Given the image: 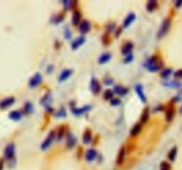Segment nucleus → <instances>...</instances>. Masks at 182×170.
<instances>
[{"instance_id":"nucleus-1","label":"nucleus","mask_w":182,"mask_h":170,"mask_svg":"<svg viewBox=\"0 0 182 170\" xmlns=\"http://www.w3.org/2000/svg\"><path fill=\"white\" fill-rule=\"evenodd\" d=\"M145 68L151 72H156L164 67V61L158 55H153L145 63Z\"/></svg>"},{"instance_id":"nucleus-2","label":"nucleus","mask_w":182,"mask_h":170,"mask_svg":"<svg viewBox=\"0 0 182 170\" xmlns=\"http://www.w3.org/2000/svg\"><path fill=\"white\" fill-rule=\"evenodd\" d=\"M14 155H15V144L14 143H10L6 146L4 150V158L11 161L14 160Z\"/></svg>"},{"instance_id":"nucleus-3","label":"nucleus","mask_w":182,"mask_h":170,"mask_svg":"<svg viewBox=\"0 0 182 170\" xmlns=\"http://www.w3.org/2000/svg\"><path fill=\"white\" fill-rule=\"evenodd\" d=\"M171 23H172L171 19H165V20L163 22L162 25H161L160 29H159V30H158V33H157L158 38H164V37L168 33V31H169V30H170V28H171Z\"/></svg>"},{"instance_id":"nucleus-4","label":"nucleus","mask_w":182,"mask_h":170,"mask_svg":"<svg viewBox=\"0 0 182 170\" xmlns=\"http://www.w3.org/2000/svg\"><path fill=\"white\" fill-rule=\"evenodd\" d=\"M54 137H56V132L54 130H52L41 144L42 151H45V150H47L49 148L51 144H52V141H53V139H54Z\"/></svg>"},{"instance_id":"nucleus-5","label":"nucleus","mask_w":182,"mask_h":170,"mask_svg":"<svg viewBox=\"0 0 182 170\" xmlns=\"http://www.w3.org/2000/svg\"><path fill=\"white\" fill-rule=\"evenodd\" d=\"M52 95H51V93L50 92H47L46 94L44 95V97L41 99L40 101V103L43 104V106L47 110V111H52V107H51V104H52Z\"/></svg>"},{"instance_id":"nucleus-6","label":"nucleus","mask_w":182,"mask_h":170,"mask_svg":"<svg viewBox=\"0 0 182 170\" xmlns=\"http://www.w3.org/2000/svg\"><path fill=\"white\" fill-rule=\"evenodd\" d=\"M42 80H43V78H42L41 74L38 73V72H37L29 79V86L31 87V88H34V87H36V86H37V85H39L42 82Z\"/></svg>"},{"instance_id":"nucleus-7","label":"nucleus","mask_w":182,"mask_h":170,"mask_svg":"<svg viewBox=\"0 0 182 170\" xmlns=\"http://www.w3.org/2000/svg\"><path fill=\"white\" fill-rule=\"evenodd\" d=\"M14 102H15V98L14 96L6 97L0 102V109L1 110H6L9 107H11Z\"/></svg>"},{"instance_id":"nucleus-8","label":"nucleus","mask_w":182,"mask_h":170,"mask_svg":"<svg viewBox=\"0 0 182 170\" xmlns=\"http://www.w3.org/2000/svg\"><path fill=\"white\" fill-rule=\"evenodd\" d=\"M90 89L93 94H99L101 90V85L99 80H97L96 78H91V83H90Z\"/></svg>"},{"instance_id":"nucleus-9","label":"nucleus","mask_w":182,"mask_h":170,"mask_svg":"<svg viewBox=\"0 0 182 170\" xmlns=\"http://www.w3.org/2000/svg\"><path fill=\"white\" fill-rule=\"evenodd\" d=\"M175 111L176 110H175V107L172 103H171L167 106L165 110V119L168 122H171L173 119L174 116H175Z\"/></svg>"},{"instance_id":"nucleus-10","label":"nucleus","mask_w":182,"mask_h":170,"mask_svg":"<svg viewBox=\"0 0 182 170\" xmlns=\"http://www.w3.org/2000/svg\"><path fill=\"white\" fill-rule=\"evenodd\" d=\"M125 155H126V149L124 146H122L118 152V154H117V157H116V164L118 166L122 165L123 163L124 162V160H125Z\"/></svg>"},{"instance_id":"nucleus-11","label":"nucleus","mask_w":182,"mask_h":170,"mask_svg":"<svg viewBox=\"0 0 182 170\" xmlns=\"http://www.w3.org/2000/svg\"><path fill=\"white\" fill-rule=\"evenodd\" d=\"M134 89H135L136 94H138L139 98L141 99V102H147V98H146V94H145V93H144V90H143V86H142L141 84H137V85H135Z\"/></svg>"},{"instance_id":"nucleus-12","label":"nucleus","mask_w":182,"mask_h":170,"mask_svg":"<svg viewBox=\"0 0 182 170\" xmlns=\"http://www.w3.org/2000/svg\"><path fill=\"white\" fill-rule=\"evenodd\" d=\"M91 110V106L90 105H84L81 108H72V113L75 116H81L83 113L87 112Z\"/></svg>"},{"instance_id":"nucleus-13","label":"nucleus","mask_w":182,"mask_h":170,"mask_svg":"<svg viewBox=\"0 0 182 170\" xmlns=\"http://www.w3.org/2000/svg\"><path fill=\"white\" fill-rule=\"evenodd\" d=\"M97 155H98V152L95 149H89L87 150V152H85V155H84V158L87 161L91 162L93 161L96 158H97Z\"/></svg>"},{"instance_id":"nucleus-14","label":"nucleus","mask_w":182,"mask_h":170,"mask_svg":"<svg viewBox=\"0 0 182 170\" xmlns=\"http://www.w3.org/2000/svg\"><path fill=\"white\" fill-rule=\"evenodd\" d=\"M133 49V44L132 42H126L123 45L122 49H121V53L124 56H127L129 54H132V51Z\"/></svg>"},{"instance_id":"nucleus-15","label":"nucleus","mask_w":182,"mask_h":170,"mask_svg":"<svg viewBox=\"0 0 182 170\" xmlns=\"http://www.w3.org/2000/svg\"><path fill=\"white\" fill-rule=\"evenodd\" d=\"M84 42H85V38H84L83 36H80V37L76 38L74 41H72V43H71V47H72L73 50H76V49H78Z\"/></svg>"},{"instance_id":"nucleus-16","label":"nucleus","mask_w":182,"mask_h":170,"mask_svg":"<svg viewBox=\"0 0 182 170\" xmlns=\"http://www.w3.org/2000/svg\"><path fill=\"white\" fill-rule=\"evenodd\" d=\"M91 30V24L87 20H83V22L79 24V31L82 34H86Z\"/></svg>"},{"instance_id":"nucleus-17","label":"nucleus","mask_w":182,"mask_h":170,"mask_svg":"<svg viewBox=\"0 0 182 170\" xmlns=\"http://www.w3.org/2000/svg\"><path fill=\"white\" fill-rule=\"evenodd\" d=\"M72 73H73V70L71 69H66L62 70L61 73L59 76V82H63V81L67 80L69 77L72 75Z\"/></svg>"},{"instance_id":"nucleus-18","label":"nucleus","mask_w":182,"mask_h":170,"mask_svg":"<svg viewBox=\"0 0 182 170\" xmlns=\"http://www.w3.org/2000/svg\"><path fill=\"white\" fill-rule=\"evenodd\" d=\"M76 144V138L72 133H68V136H67V143L66 145L68 149H72L75 145Z\"/></svg>"},{"instance_id":"nucleus-19","label":"nucleus","mask_w":182,"mask_h":170,"mask_svg":"<svg viewBox=\"0 0 182 170\" xmlns=\"http://www.w3.org/2000/svg\"><path fill=\"white\" fill-rule=\"evenodd\" d=\"M135 19H136V14H135L134 13H131V14H128V15L125 17V19L124 20L123 27H124V28H128V27L131 25L133 22L135 21Z\"/></svg>"},{"instance_id":"nucleus-20","label":"nucleus","mask_w":182,"mask_h":170,"mask_svg":"<svg viewBox=\"0 0 182 170\" xmlns=\"http://www.w3.org/2000/svg\"><path fill=\"white\" fill-rule=\"evenodd\" d=\"M141 130H142V124L141 123H137L132 128L131 131H130V135L133 137H135V136H139V134L141 133Z\"/></svg>"},{"instance_id":"nucleus-21","label":"nucleus","mask_w":182,"mask_h":170,"mask_svg":"<svg viewBox=\"0 0 182 170\" xmlns=\"http://www.w3.org/2000/svg\"><path fill=\"white\" fill-rule=\"evenodd\" d=\"M91 142H92V140H91V131L89 128H87L83 132V143L84 144H89Z\"/></svg>"},{"instance_id":"nucleus-22","label":"nucleus","mask_w":182,"mask_h":170,"mask_svg":"<svg viewBox=\"0 0 182 170\" xmlns=\"http://www.w3.org/2000/svg\"><path fill=\"white\" fill-rule=\"evenodd\" d=\"M163 85L169 88H179L182 85V83L179 81H175V80H169V81H165L163 83Z\"/></svg>"},{"instance_id":"nucleus-23","label":"nucleus","mask_w":182,"mask_h":170,"mask_svg":"<svg viewBox=\"0 0 182 170\" xmlns=\"http://www.w3.org/2000/svg\"><path fill=\"white\" fill-rule=\"evenodd\" d=\"M114 93L120 95V96H124L128 93V88L124 87L123 85H116L114 87Z\"/></svg>"},{"instance_id":"nucleus-24","label":"nucleus","mask_w":182,"mask_h":170,"mask_svg":"<svg viewBox=\"0 0 182 170\" xmlns=\"http://www.w3.org/2000/svg\"><path fill=\"white\" fill-rule=\"evenodd\" d=\"M81 21V13L78 10H75L72 14V24L74 26H77L80 23Z\"/></svg>"},{"instance_id":"nucleus-25","label":"nucleus","mask_w":182,"mask_h":170,"mask_svg":"<svg viewBox=\"0 0 182 170\" xmlns=\"http://www.w3.org/2000/svg\"><path fill=\"white\" fill-rule=\"evenodd\" d=\"M9 119L14 121H18L22 118V113L20 111H13L9 113Z\"/></svg>"},{"instance_id":"nucleus-26","label":"nucleus","mask_w":182,"mask_h":170,"mask_svg":"<svg viewBox=\"0 0 182 170\" xmlns=\"http://www.w3.org/2000/svg\"><path fill=\"white\" fill-rule=\"evenodd\" d=\"M149 119V107H146V108H144V110H143V112H142V115H141V124H144V123H146Z\"/></svg>"},{"instance_id":"nucleus-27","label":"nucleus","mask_w":182,"mask_h":170,"mask_svg":"<svg viewBox=\"0 0 182 170\" xmlns=\"http://www.w3.org/2000/svg\"><path fill=\"white\" fill-rule=\"evenodd\" d=\"M66 130L67 128L66 126H60L59 129L57 130V132H56V137H57V139H58L59 141H60L62 138H63V136L65 135V133H66Z\"/></svg>"},{"instance_id":"nucleus-28","label":"nucleus","mask_w":182,"mask_h":170,"mask_svg":"<svg viewBox=\"0 0 182 170\" xmlns=\"http://www.w3.org/2000/svg\"><path fill=\"white\" fill-rule=\"evenodd\" d=\"M111 58V54L109 53H104L100 55V57L99 58V63L100 64H105L107 63L108 61Z\"/></svg>"},{"instance_id":"nucleus-29","label":"nucleus","mask_w":182,"mask_h":170,"mask_svg":"<svg viewBox=\"0 0 182 170\" xmlns=\"http://www.w3.org/2000/svg\"><path fill=\"white\" fill-rule=\"evenodd\" d=\"M157 6L158 3L157 1H155V0H150V1H149V2L147 3L146 8H147V10H148L149 12H153L155 9L157 8Z\"/></svg>"},{"instance_id":"nucleus-30","label":"nucleus","mask_w":182,"mask_h":170,"mask_svg":"<svg viewBox=\"0 0 182 170\" xmlns=\"http://www.w3.org/2000/svg\"><path fill=\"white\" fill-rule=\"evenodd\" d=\"M64 17H65V14H64V13H60V14H57L56 16L52 18L51 21H52V22H53V23H55V24H58V23H60V22L63 21Z\"/></svg>"},{"instance_id":"nucleus-31","label":"nucleus","mask_w":182,"mask_h":170,"mask_svg":"<svg viewBox=\"0 0 182 170\" xmlns=\"http://www.w3.org/2000/svg\"><path fill=\"white\" fill-rule=\"evenodd\" d=\"M23 111H24L25 113H27V114L32 113L34 111L33 104L30 102H26L24 104V107H23Z\"/></svg>"},{"instance_id":"nucleus-32","label":"nucleus","mask_w":182,"mask_h":170,"mask_svg":"<svg viewBox=\"0 0 182 170\" xmlns=\"http://www.w3.org/2000/svg\"><path fill=\"white\" fill-rule=\"evenodd\" d=\"M177 152H178V149H177V147H173L169 153H168V159L171 160V161L173 162L175 160V159H176V157H177Z\"/></svg>"},{"instance_id":"nucleus-33","label":"nucleus","mask_w":182,"mask_h":170,"mask_svg":"<svg viewBox=\"0 0 182 170\" xmlns=\"http://www.w3.org/2000/svg\"><path fill=\"white\" fill-rule=\"evenodd\" d=\"M101 40H102V43L104 45H110L111 43V36L109 34V32H106L105 34L102 36L101 38Z\"/></svg>"},{"instance_id":"nucleus-34","label":"nucleus","mask_w":182,"mask_h":170,"mask_svg":"<svg viewBox=\"0 0 182 170\" xmlns=\"http://www.w3.org/2000/svg\"><path fill=\"white\" fill-rule=\"evenodd\" d=\"M103 98L105 100H112L114 98V91L110 89H107L103 94Z\"/></svg>"},{"instance_id":"nucleus-35","label":"nucleus","mask_w":182,"mask_h":170,"mask_svg":"<svg viewBox=\"0 0 182 170\" xmlns=\"http://www.w3.org/2000/svg\"><path fill=\"white\" fill-rule=\"evenodd\" d=\"M172 73V69H164V70L161 71L160 76H161V77H163V78H168L169 77L171 76Z\"/></svg>"},{"instance_id":"nucleus-36","label":"nucleus","mask_w":182,"mask_h":170,"mask_svg":"<svg viewBox=\"0 0 182 170\" xmlns=\"http://www.w3.org/2000/svg\"><path fill=\"white\" fill-rule=\"evenodd\" d=\"M55 117L57 118H63L66 117V110L64 108H60L58 111H56V113L54 114Z\"/></svg>"},{"instance_id":"nucleus-37","label":"nucleus","mask_w":182,"mask_h":170,"mask_svg":"<svg viewBox=\"0 0 182 170\" xmlns=\"http://www.w3.org/2000/svg\"><path fill=\"white\" fill-rule=\"evenodd\" d=\"M160 168H161V170H171L172 167L168 162L163 161L160 165Z\"/></svg>"},{"instance_id":"nucleus-38","label":"nucleus","mask_w":182,"mask_h":170,"mask_svg":"<svg viewBox=\"0 0 182 170\" xmlns=\"http://www.w3.org/2000/svg\"><path fill=\"white\" fill-rule=\"evenodd\" d=\"M110 103H111V105H113V106H117V105H119V104L121 103V101H120V99H118V98H113L112 100H110Z\"/></svg>"},{"instance_id":"nucleus-39","label":"nucleus","mask_w":182,"mask_h":170,"mask_svg":"<svg viewBox=\"0 0 182 170\" xmlns=\"http://www.w3.org/2000/svg\"><path fill=\"white\" fill-rule=\"evenodd\" d=\"M64 37L66 39H69L71 38V31L69 30L68 28H66L65 30H64Z\"/></svg>"},{"instance_id":"nucleus-40","label":"nucleus","mask_w":182,"mask_h":170,"mask_svg":"<svg viewBox=\"0 0 182 170\" xmlns=\"http://www.w3.org/2000/svg\"><path fill=\"white\" fill-rule=\"evenodd\" d=\"M181 100H182V91H180V92L177 94L176 96H174L173 99H172V101H173V102H180V101H181Z\"/></svg>"},{"instance_id":"nucleus-41","label":"nucleus","mask_w":182,"mask_h":170,"mask_svg":"<svg viewBox=\"0 0 182 170\" xmlns=\"http://www.w3.org/2000/svg\"><path fill=\"white\" fill-rule=\"evenodd\" d=\"M62 4H63V6H64V8L65 10H68V9H70V1H62L61 2Z\"/></svg>"},{"instance_id":"nucleus-42","label":"nucleus","mask_w":182,"mask_h":170,"mask_svg":"<svg viewBox=\"0 0 182 170\" xmlns=\"http://www.w3.org/2000/svg\"><path fill=\"white\" fill-rule=\"evenodd\" d=\"M174 77L176 78H182V69H178L175 73H174Z\"/></svg>"},{"instance_id":"nucleus-43","label":"nucleus","mask_w":182,"mask_h":170,"mask_svg":"<svg viewBox=\"0 0 182 170\" xmlns=\"http://www.w3.org/2000/svg\"><path fill=\"white\" fill-rule=\"evenodd\" d=\"M133 59V54H129V55H127V56H125V58H124V62L125 63H128V62H131Z\"/></svg>"},{"instance_id":"nucleus-44","label":"nucleus","mask_w":182,"mask_h":170,"mask_svg":"<svg viewBox=\"0 0 182 170\" xmlns=\"http://www.w3.org/2000/svg\"><path fill=\"white\" fill-rule=\"evenodd\" d=\"M104 83L105 85H111L113 83V79L111 77H106L104 78Z\"/></svg>"},{"instance_id":"nucleus-45","label":"nucleus","mask_w":182,"mask_h":170,"mask_svg":"<svg viewBox=\"0 0 182 170\" xmlns=\"http://www.w3.org/2000/svg\"><path fill=\"white\" fill-rule=\"evenodd\" d=\"M174 6L176 8H180L182 6V0H178L174 2Z\"/></svg>"},{"instance_id":"nucleus-46","label":"nucleus","mask_w":182,"mask_h":170,"mask_svg":"<svg viewBox=\"0 0 182 170\" xmlns=\"http://www.w3.org/2000/svg\"><path fill=\"white\" fill-rule=\"evenodd\" d=\"M115 26H116L115 23H110L109 25H108L107 29L108 30V31H112V30H115Z\"/></svg>"},{"instance_id":"nucleus-47","label":"nucleus","mask_w":182,"mask_h":170,"mask_svg":"<svg viewBox=\"0 0 182 170\" xmlns=\"http://www.w3.org/2000/svg\"><path fill=\"white\" fill-rule=\"evenodd\" d=\"M78 4L77 1H70V9H74Z\"/></svg>"},{"instance_id":"nucleus-48","label":"nucleus","mask_w":182,"mask_h":170,"mask_svg":"<svg viewBox=\"0 0 182 170\" xmlns=\"http://www.w3.org/2000/svg\"><path fill=\"white\" fill-rule=\"evenodd\" d=\"M122 30H123V29H122V28H118V29H117V30H116V38H119V36H120L121 33H122Z\"/></svg>"},{"instance_id":"nucleus-49","label":"nucleus","mask_w":182,"mask_h":170,"mask_svg":"<svg viewBox=\"0 0 182 170\" xmlns=\"http://www.w3.org/2000/svg\"><path fill=\"white\" fill-rule=\"evenodd\" d=\"M4 165H5V160L0 159V170L4 169Z\"/></svg>"}]
</instances>
